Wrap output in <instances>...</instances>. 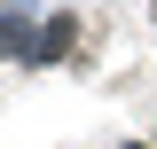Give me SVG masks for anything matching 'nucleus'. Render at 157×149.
I'll use <instances>...</instances> for the list:
<instances>
[{"instance_id": "obj_1", "label": "nucleus", "mask_w": 157, "mask_h": 149, "mask_svg": "<svg viewBox=\"0 0 157 149\" xmlns=\"http://www.w3.org/2000/svg\"><path fill=\"white\" fill-rule=\"evenodd\" d=\"M134 149H141V141H134Z\"/></svg>"}]
</instances>
